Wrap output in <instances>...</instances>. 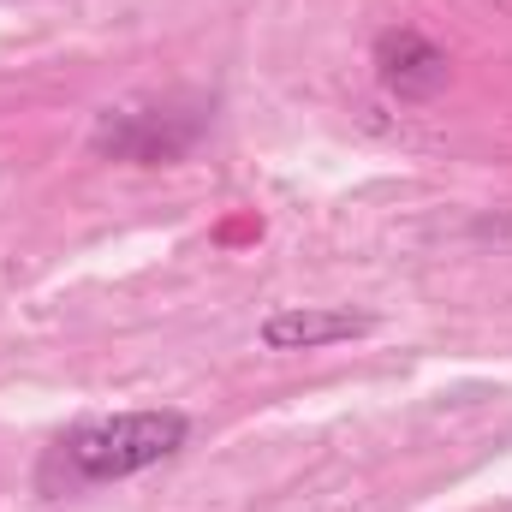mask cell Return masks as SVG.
I'll use <instances>...</instances> for the list:
<instances>
[{"label": "cell", "instance_id": "6da1fadb", "mask_svg": "<svg viewBox=\"0 0 512 512\" xmlns=\"http://www.w3.org/2000/svg\"><path fill=\"white\" fill-rule=\"evenodd\" d=\"M191 441V417L185 411H120V417H96L60 435L48 471H60L66 483H120L137 477L161 459H173Z\"/></svg>", "mask_w": 512, "mask_h": 512}, {"label": "cell", "instance_id": "7a4b0ae2", "mask_svg": "<svg viewBox=\"0 0 512 512\" xmlns=\"http://www.w3.org/2000/svg\"><path fill=\"white\" fill-rule=\"evenodd\" d=\"M203 131H209V114L197 102H137V108H108L90 131V149L137 167H161V161H179Z\"/></svg>", "mask_w": 512, "mask_h": 512}, {"label": "cell", "instance_id": "3957f363", "mask_svg": "<svg viewBox=\"0 0 512 512\" xmlns=\"http://www.w3.org/2000/svg\"><path fill=\"white\" fill-rule=\"evenodd\" d=\"M376 316L364 310H334V304H286L262 322V346L268 352H316V346H340L370 334Z\"/></svg>", "mask_w": 512, "mask_h": 512}, {"label": "cell", "instance_id": "277c9868", "mask_svg": "<svg viewBox=\"0 0 512 512\" xmlns=\"http://www.w3.org/2000/svg\"><path fill=\"white\" fill-rule=\"evenodd\" d=\"M376 78L399 102H429L447 84V54L423 30H387L376 42Z\"/></svg>", "mask_w": 512, "mask_h": 512}]
</instances>
